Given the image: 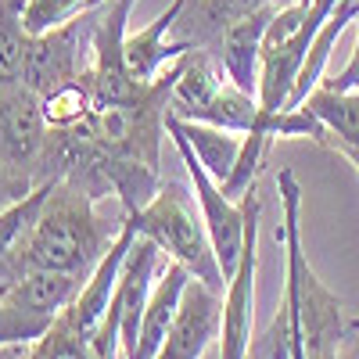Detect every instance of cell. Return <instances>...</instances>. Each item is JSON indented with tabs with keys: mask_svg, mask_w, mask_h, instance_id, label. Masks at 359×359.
I'll use <instances>...</instances> for the list:
<instances>
[{
	"mask_svg": "<svg viewBox=\"0 0 359 359\" xmlns=\"http://www.w3.org/2000/svg\"><path fill=\"white\" fill-rule=\"evenodd\" d=\"M97 11L90 8L65 25H54L47 33H36L29 40V57H25V76L22 83L33 86L36 94H50V90L76 83L90 69V54H94V29H97Z\"/></svg>",
	"mask_w": 359,
	"mask_h": 359,
	"instance_id": "5b68a950",
	"label": "cell"
},
{
	"mask_svg": "<svg viewBox=\"0 0 359 359\" xmlns=\"http://www.w3.org/2000/svg\"><path fill=\"white\" fill-rule=\"evenodd\" d=\"M187 4H201V0H187Z\"/></svg>",
	"mask_w": 359,
	"mask_h": 359,
	"instance_id": "4316f807",
	"label": "cell"
},
{
	"mask_svg": "<svg viewBox=\"0 0 359 359\" xmlns=\"http://www.w3.org/2000/svg\"><path fill=\"white\" fill-rule=\"evenodd\" d=\"M248 233L241 262L230 273L223 291V331H219V359H245L252 345L255 323V269H259V187L248 194Z\"/></svg>",
	"mask_w": 359,
	"mask_h": 359,
	"instance_id": "52a82bcc",
	"label": "cell"
},
{
	"mask_svg": "<svg viewBox=\"0 0 359 359\" xmlns=\"http://www.w3.org/2000/svg\"><path fill=\"white\" fill-rule=\"evenodd\" d=\"M298 108H306L327 130V147H334V151L338 147H355L359 151V90H334L320 83Z\"/></svg>",
	"mask_w": 359,
	"mask_h": 359,
	"instance_id": "5bb4252c",
	"label": "cell"
},
{
	"mask_svg": "<svg viewBox=\"0 0 359 359\" xmlns=\"http://www.w3.org/2000/svg\"><path fill=\"white\" fill-rule=\"evenodd\" d=\"M223 331V291L201 284L198 277L187 284L184 302L176 309V320L165 334L158 359H201Z\"/></svg>",
	"mask_w": 359,
	"mask_h": 359,
	"instance_id": "ba28073f",
	"label": "cell"
},
{
	"mask_svg": "<svg viewBox=\"0 0 359 359\" xmlns=\"http://www.w3.org/2000/svg\"><path fill=\"white\" fill-rule=\"evenodd\" d=\"M327 86H334V90H359V33H355V47H352L348 65L334 79H327Z\"/></svg>",
	"mask_w": 359,
	"mask_h": 359,
	"instance_id": "cb8c5ba5",
	"label": "cell"
},
{
	"mask_svg": "<svg viewBox=\"0 0 359 359\" xmlns=\"http://www.w3.org/2000/svg\"><path fill=\"white\" fill-rule=\"evenodd\" d=\"M133 241H137V226L126 216L123 230H118V237H115V245L108 248V255L101 259V266L90 273V280L79 287V294L62 309V320L72 327L79 338L90 341L97 334V327L104 323V316L111 309V298H115V287H118V273H123V262H126Z\"/></svg>",
	"mask_w": 359,
	"mask_h": 359,
	"instance_id": "9c48e42d",
	"label": "cell"
},
{
	"mask_svg": "<svg viewBox=\"0 0 359 359\" xmlns=\"http://www.w3.org/2000/svg\"><path fill=\"white\" fill-rule=\"evenodd\" d=\"M280 191V226L277 245L284 248V302L298 323L306 359H341V341L348 338L345 302L327 287L316 269L309 266V255L302 248V187H298L294 169L277 172Z\"/></svg>",
	"mask_w": 359,
	"mask_h": 359,
	"instance_id": "7a4b0ae2",
	"label": "cell"
},
{
	"mask_svg": "<svg viewBox=\"0 0 359 359\" xmlns=\"http://www.w3.org/2000/svg\"><path fill=\"white\" fill-rule=\"evenodd\" d=\"M184 8H187V0H172L155 22H147L144 29H137V33H126L123 54H126V69H130V76L137 83H155L176 57H184L187 50H194L187 40H165L176 29Z\"/></svg>",
	"mask_w": 359,
	"mask_h": 359,
	"instance_id": "30bf717a",
	"label": "cell"
},
{
	"mask_svg": "<svg viewBox=\"0 0 359 359\" xmlns=\"http://www.w3.org/2000/svg\"><path fill=\"white\" fill-rule=\"evenodd\" d=\"M165 126L184 133V140L191 144V151L198 155V162L208 169L212 180H223L233 172L237 158H241V147H245V137L241 133H226V130H216L208 123H184V118H176L165 111Z\"/></svg>",
	"mask_w": 359,
	"mask_h": 359,
	"instance_id": "9a60e30c",
	"label": "cell"
},
{
	"mask_svg": "<svg viewBox=\"0 0 359 359\" xmlns=\"http://www.w3.org/2000/svg\"><path fill=\"white\" fill-rule=\"evenodd\" d=\"M226 83V72L219 65V57L208 47H194L180 57V72L176 83L169 90V115L184 118V123H194V118L208 108L219 90Z\"/></svg>",
	"mask_w": 359,
	"mask_h": 359,
	"instance_id": "4fadbf2b",
	"label": "cell"
},
{
	"mask_svg": "<svg viewBox=\"0 0 359 359\" xmlns=\"http://www.w3.org/2000/svg\"><path fill=\"white\" fill-rule=\"evenodd\" d=\"M352 22H359V0H338V4L331 8V15H327L323 29L316 33L313 47H309L302 76H298L291 97H287V108H298V104L309 97V90L323 83V69H327V62H331V50H334V43L341 40V33H345Z\"/></svg>",
	"mask_w": 359,
	"mask_h": 359,
	"instance_id": "2e32d148",
	"label": "cell"
},
{
	"mask_svg": "<svg viewBox=\"0 0 359 359\" xmlns=\"http://www.w3.org/2000/svg\"><path fill=\"white\" fill-rule=\"evenodd\" d=\"M130 219H133L137 233L151 237V241L162 248L165 259L187 266L201 284L216 287V291H226V277L219 269L212 237H208V230H205L201 208L194 212V194L184 184L165 180L151 201L140 205L137 212H130Z\"/></svg>",
	"mask_w": 359,
	"mask_h": 359,
	"instance_id": "3957f363",
	"label": "cell"
},
{
	"mask_svg": "<svg viewBox=\"0 0 359 359\" xmlns=\"http://www.w3.org/2000/svg\"><path fill=\"white\" fill-rule=\"evenodd\" d=\"M273 11L277 8H262L245 18H233L212 43L216 47L212 54L219 57L226 79L255 97H259V69H262V36H266V25L273 18Z\"/></svg>",
	"mask_w": 359,
	"mask_h": 359,
	"instance_id": "8fae6325",
	"label": "cell"
},
{
	"mask_svg": "<svg viewBox=\"0 0 359 359\" xmlns=\"http://www.w3.org/2000/svg\"><path fill=\"white\" fill-rule=\"evenodd\" d=\"M291 341H294V327H291V309L280 298V306L269 320V327L262 334L252 338L248 345V355L245 359H291Z\"/></svg>",
	"mask_w": 359,
	"mask_h": 359,
	"instance_id": "7402d4cb",
	"label": "cell"
},
{
	"mask_svg": "<svg viewBox=\"0 0 359 359\" xmlns=\"http://www.w3.org/2000/svg\"><path fill=\"white\" fill-rule=\"evenodd\" d=\"M90 0H29L25 8V29L29 33H47L54 25H65L69 18L83 15Z\"/></svg>",
	"mask_w": 359,
	"mask_h": 359,
	"instance_id": "603a6c76",
	"label": "cell"
},
{
	"mask_svg": "<svg viewBox=\"0 0 359 359\" xmlns=\"http://www.w3.org/2000/svg\"><path fill=\"white\" fill-rule=\"evenodd\" d=\"M29 0H0V86L22 83L33 33L25 29Z\"/></svg>",
	"mask_w": 359,
	"mask_h": 359,
	"instance_id": "ac0fdd59",
	"label": "cell"
},
{
	"mask_svg": "<svg viewBox=\"0 0 359 359\" xmlns=\"http://www.w3.org/2000/svg\"><path fill=\"white\" fill-rule=\"evenodd\" d=\"M169 140L176 144L180 158L187 165V176H191V187H194V201L201 205V219H205V230L212 237V248H216V259H219V269L223 277L230 280V273L241 262V248H245V233H248V198L233 201L223 194L219 180L208 176V169L198 162V155L191 151V144L184 140V133L169 130Z\"/></svg>",
	"mask_w": 359,
	"mask_h": 359,
	"instance_id": "8992f818",
	"label": "cell"
},
{
	"mask_svg": "<svg viewBox=\"0 0 359 359\" xmlns=\"http://www.w3.org/2000/svg\"><path fill=\"white\" fill-rule=\"evenodd\" d=\"M348 334H359V316H355V320H348Z\"/></svg>",
	"mask_w": 359,
	"mask_h": 359,
	"instance_id": "484cf974",
	"label": "cell"
},
{
	"mask_svg": "<svg viewBox=\"0 0 359 359\" xmlns=\"http://www.w3.org/2000/svg\"><path fill=\"white\" fill-rule=\"evenodd\" d=\"M255 118H259V97L248 94V90L241 86H233L230 79L223 83V90L208 101V108L194 118V123H208V126H216V130H226V133H252L255 126Z\"/></svg>",
	"mask_w": 359,
	"mask_h": 359,
	"instance_id": "ffe728a7",
	"label": "cell"
},
{
	"mask_svg": "<svg viewBox=\"0 0 359 359\" xmlns=\"http://www.w3.org/2000/svg\"><path fill=\"white\" fill-rule=\"evenodd\" d=\"M262 8H280V0H201V4H187L184 8L176 29L187 25L184 40L191 47H208V43H216V36L233 18H245V15L262 11Z\"/></svg>",
	"mask_w": 359,
	"mask_h": 359,
	"instance_id": "e0dca14e",
	"label": "cell"
},
{
	"mask_svg": "<svg viewBox=\"0 0 359 359\" xmlns=\"http://www.w3.org/2000/svg\"><path fill=\"white\" fill-rule=\"evenodd\" d=\"M0 359H94L90 341L79 338L72 327L57 316L36 341H22V345H4Z\"/></svg>",
	"mask_w": 359,
	"mask_h": 359,
	"instance_id": "d6986e66",
	"label": "cell"
},
{
	"mask_svg": "<svg viewBox=\"0 0 359 359\" xmlns=\"http://www.w3.org/2000/svg\"><path fill=\"white\" fill-rule=\"evenodd\" d=\"M50 126L43 97L25 83L0 86V169L25 191L47 184Z\"/></svg>",
	"mask_w": 359,
	"mask_h": 359,
	"instance_id": "277c9868",
	"label": "cell"
},
{
	"mask_svg": "<svg viewBox=\"0 0 359 359\" xmlns=\"http://www.w3.org/2000/svg\"><path fill=\"white\" fill-rule=\"evenodd\" d=\"M191 280H194V273L187 266H180L172 259L165 262L162 277L155 280L151 298H147V306H144L133 359H158V352L165 345V334H169V327L176 320V309H180V302H184V291H187Z\"/></svg>",
	"mask_w": 359,
	"mask_h": 359,
	"instance_id": "7c38bea8",
	"label": "cell"
},
{
	"mask_svg": "<svg viewBox=\"0 0 359 359\" xmlns=\"http://www.w3.org/2000/svg\"><path fill=\"white\" fill-rule=\"evenodd\" d=\"M90 108H94V94H90V86H86V76L76 79V83H65V86L50 90V94H43V115H47L50 130H72V126H79Z\"/></svg>",
	"mask_w": 359,
	"mask_h": 359,
	"instance_id": "44dd1931",
	"label": "cell"
},
{
	"mask_svg": "<svg viewBox=\"0 0 359 359\" xmlns=\"http://www.w3.org/2000/svg\"><path fill=\"white\" fill-rule=\"evenodd\" d=\"M338 155H345V158H348V165L359 172V151H355V147H338Z\"/></svg>",
	"mask_w": 359,
	"mask_h": 359,
	"instance_id": "d4e9b609",
	"label": "cell"
},
{
	"mask_svg": "<svg viewBox=\"0 0 359 359\" xmlns=\"http://www.w3.org/2000/svg\"><path fill=\"white\" fill-rule=\"evenodd\" d=\"M118 230L123 223H108L97 212V198L90 191H83L72 180H47L33 219L8 252V259L0 262V280L22 269H50V273H69L86 284L115 245Z\"/></svg>",
	"mask_w": 359,
	"mask_h": 359,
	"instance_id": "6da1fadb",
	"label": "cell"
}]
</instances>
